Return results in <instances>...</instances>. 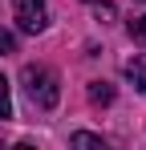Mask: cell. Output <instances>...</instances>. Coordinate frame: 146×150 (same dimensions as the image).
<instances>
[{
	"instance_id": "6da1fadb",
	"label": "cell",
	"mask_w": 146,
	"mask_h": 150,
	"mask_svg": "<svg viewBox=\"0 0 146 150\" xmlns=\"http://www.w3.org/2000/svg\"><path fill=\"white\" fill-rule=\"evenodd\" d=\"M21 85H24V98L33 101L37 110H53L61 101V77L53 73L49 65H24L21 69Z\"/></svg>"
},
{
	"instance_id": "7a4b0ae2",
	"label": "cell",
	"mask_w": 146,
	"mask_h": 150,
	"mask_svg": "<svg viewBox=\"0 0 146 150\" xmlns=\"http://www.w3.org/2000/svg\"><path fill=\"white\" fill-rule=\"evenodd\" d=\"M12 16H16L21 33H45V25H49L45 0H12Z\"/></svg>"
},
{
	"instance_id": "3957f363",
	"label": "cell",
	"mask_w": 146,
	"mask_h": 150,
	"mask_svg": "<svg viewBox=\"0 0 146 150\" xmlns=\"http://www.w3.org/2000/svg\"><path fill=\"white\" fill-rule=\"evenodd\" d=\"M126 81H130L138 93H146V53H138V57L126 61Z\"/></svg>"
},
{
	"instance_id": "277c9868",
	"label": "cell",
	"mask_w": 146,
	"mask_h": 150,
	"mask_svg": "<svg viewBox=\"0 0 146 150\" xmlns=\"http://www.w3.org/2000/svg\"><path fill=\"white\" fill-rule=\"evenodd\" d=\"M89 101L94 105H110L114 101V85L110 81H89Z\"/></svg>"
},
{
	"instance_id": "5b68a950",
	"label": "cell",
	"mask_w": 146,
	"mask_h": 150,
	"mask_svg": "<svg viewBox=\"0 0 146 150\" xmlns=\"http://www.w3.org/2000/svg\"><path fill=\"white\" fill-rule=\"evenodd\" d=\"M69 146H89V150H106V138L101 134H85V130H77L69 138Z\"/></svg>"
},
{
	"instance_id": "8992f818",
	"label": "cell",
	"mask_w": 146,
	"mask_h": 150,
	"mask_svg": "<svg viewBox=\"0 0 146 150\" xmlns=\"http://www.w3.org/2000/svg\"><path fill=\"white\" fill-rule=\"evenodd\" d=\"M12 118V93H8V81L0 77V122Z\"/></svg>"
},
{
	"instance_id": "52a82bcc",
	"label": "cell",
	"mask_w": 146,
	"mask_h": 150,
	"mask_svg": "<svg viewBox=\"0 0 146 150\" xmlns=\"http://www.w3.org/2000/svg\"><path fill=\"white\" fill-rule=\"evenodd\" d=\"M126 28H130V37H134L138 45H146V12H142V16H134V21H130Z\"/></svg>"
},
{
	"instance_id": "ba28073f",
	"label": "cell",
	"mask_w": 146,
	"mask_h": 150,
	"mask_svg": "<svg viewBox=\"0 0 146 150\" xmlns=\"http://www.w3.org/2000/svg\"><path fill=\"white\" fill-rule=\"evenodd\" d=\"M0 53H16V37L8 28H0Z\"/></svg>"
},
{
	"instance_id": "9c48e42d",
	"label": "cell",
	"mask_w": 146,
	"mask_h": 150,
	"mask_svg": "<svg viewBox=\"0 0 146 150\" xmlns=\"http://www.w3.org/2000/svg\"><path fill=\"white\" fill-rule=\"evenodd\" d=\"M142 4H146V0H142Z\"/></svg>"
}]
</instances>
